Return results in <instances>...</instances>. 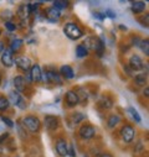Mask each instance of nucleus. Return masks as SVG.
I'll use <instances>...</instances> for the list:
<instances>
[{"mask_svg":"<svg viewBox=\"0 0 149 157\" xmlns=\"http://www.w3.org/2000/svg\"><path fill=\"white\" fill-rule=\"evenodd\" d=\"M63 32H65V35H66L68 38H71V40H77V38L82 37V35H83L82 30H81L76 24H74V22H68V24H66L65 27H63Z\"/></svg>","mask_w":149,"mask_h":157,"instance_id":"f257e3e1","label":"nucleus"},{"mask_svg":"<svg viewBox=\"0 0 149 157\" xmlns=\"http://www.w3.org/2000/svg\"><path fill=\"white\" fill-rule=\"evenodd\" d=\"M22 124H24V128H26L31 132H37L41 128V121L39 120V117L32 115L25 116L22 119Z\"/></svg>","mask_w":149,"mask_h":157,"instance_id":"f03ea898","label":"nucleus"},{"mask_svg":"<svg viewBox=\"0 0 149 157\" xmlns=\"http://www.w3.org/2000/svg\"><path fill=\"white\" fill-rule=\"evenodd\" d=\"M121 136L124 142H132L135 136V130L131 125H124L121 130Z\"/></svg>","mask_w":149,"mask_h":157,"instance_id":"7ed1b4c3","label":"nucleus"},{"mask_svg":"<svg viewBox=\"0 0 149 157\" xmlns=\"http://www.w3.org/2000/svg\"><path fill=\"white\" fill-rule=\"evenodd\" d=\"M10 100H11L13 104H15L16 106H19L20 109H25L26 108V101H25L24 97L20 93H18L16 90L10 92Z\"/></svg>","mask_w":149,"mask_h":157,"instance_id":"20e7f679","label":"nucleus"},{"mask_svg":"<svg viewBox=\"0 0 149 157\" xmlns=\"http://www.w3.org/2000/svg\"><path fill=\"white\" fill-rule=\"evenodd\" d=\"M80 136L83 139V140H91L92 137H95L96 135V129L92 126V125H83L80 131H79Z\"/></svg>","mask_w":149,"mask_h":157,"instance_id":"39448f33","label":"nucleus"},{"mask_svg":"<svg viewBox=\"0 0 149 157\" xmlns=\"http://www.w3.org/2000/svg\"><path fill=\"white\" fill-rule=\"evenodd\" d=\"M44 125L47 130H56L60 125L58 121V117L54 116V115H46L45 116V120H44Z\"/></svg>","mask_w":149,"mask_h":157,"instance_id":"423d86ee","label":"nucleus"},{"mask_svg":"<svg viewBox=\"0 0 149 157\" xmlns=\"http://www.w3.org/2000/svg\"><path fill=\"white\" fill-rule=\"evenodd\" d=\"M30 79L34 82H41L42 81V72L39 64H34L30 68Z\"/></svg>","mask_w":149,"mask_h":157,"instance_id":"0eeeda50","label":"nucleus"},{"mask_svg":"<svg viewBox=\"0 0 149 157\" xmlns=\"http://www.w3.org/2000/svg\"><path fill=\"white\" fill-rule=\"evenodd\" d=\"M14 63H16L18 67H20V68H21L22 71H25V72L30 71V68H31V61H30V58H27V57H25V56L18 57L16 59H14Z\"/></svg>","mask_w":149,"mask_h":157,"instance_id":"6e6552de","label":"nucleus"},{"mask_svg":"<svg viewBox=\"0 0 149 157\" xmlns=\"http://www.w3.org/2000/svg\"><path fill=\"white\" fill-rule=\"evenodd\" d=\"M66 103L68 106H74V105H77L79 101H80V95L76 93V92H73V90H70L66 93Z\"/></svg>","mask_w":149,"mask_h":157,"instance_id":"1a4fd4ad","label":"nucleus"},{"mask_svg":"<svg viewBox=\"0 0 149 157\" xmlns=\"http://www.w3.org/2000/svg\"><path fill=\"white\" fill-rule=\"evenodd\" d=\"M2 63L5 67H11L14 64V57H13V52L10 50H4L2 53V58H0Z\"/></svg>","mask_w":149,"mask_h":157,"instance_id":"9d476101","label":"nucleus"},{"mask_svg":"<svg viewBox=\"0 0 149 157\" xmlns=\"http://www.w3.org/2000/svg\"><path fill=\"white\" fill-rule=\"evenodd\" d=\"M129 67L132 71H140L143 69V61L139 56L137 55H133L131 58H129Z\"/></svg>","mask_w":149,"mask_h":157,"instance_id":"9b49d317","label":"nucleus"},{"mask_svg":"<svg viewBox=\"0 0 149 157\" xmlns=\"http://www.w3.org/2000/svg\"><path fill=\"white\" fill-rule=\"evenodd\" d=\"M45 79L52 84H61L62 81H61V77L58 75L57 72H54V71H49L45 73Z\"/></svg>","mask_w":149,"mask_h":157,"instance_id":"f8f14e48","label":"nucleus"},{"mask_svg":"<svg viewBox=\"0 0 149 157\" xmlns=\"http://www.w3.org/2000/svg\"><path fill=\"white\" fill-rule=\"evenodd\" d=\"M67 142L63 140V139H58L57 141H56V151H57V153L60 155V156H62V157H66L68 153H67Z\"/></svg>","mask_w":149,"mask_h":157,"instance_id":"ddd939ff","label":"nucleus"},{"mask_svg":"<svg viewBox=\"0 0 149 157\" xmlns=\"http://www.w3.org/2000/svg\"><path fill=\"white\" fill-rule=\"evenodd\" d=\"M14 86H15V89L18 93L20 92H24L25 90V87H26V81H25V78L22 75H18L15 77V79H14Z\"/></svg>","mask_w":149,"mask_h":157,"instance_id":"4468645a","label":"nucleus"},{"mask_svg":"<svg viewBox=\"0 0 149 157\" xmlns=\"http://www.w3.org/2000/svg\"><path fill=\"white\" fill-rule=\"evenodd\" d=\"M60 73L62 77H65L66 79H72L74 77V73H73V69L70 67V66H62L60 68Z\"/></svg>","mask_w":149,"mask_h":157,"instance_id":"2eb2a0df","label":"nucleus"},{"mask_svg":"<svg viewBox=\"0 0 149 157\" xmlns=\"http://www.w3.org/2000/svg\"><path fill=\"white\" fill-rule=\"evenodd\" d=\"M98 41H99V38L91 36V37H88L87 40L85 41L83 46H85L86 48H92V50H95V51H96V47H97V45H98Z\"/></svg>","mask_w":149,"mask_h":157,"instance_id":"dca6fc26","label":"nucleus"},{"mask_svg":"<svg viewBox=\"0 0 149 157\" xmlns=\"http://www.w3.org/2000/svg\"><path fill=\"white\" fill-rule=\"evenodd\" d=\"M145 6H147L145 3H143V2H134L132 4V11L134 14H140L145 10Z\"/></svg>","mask_w":149,"mask_h":157,"instance_id":"f3484780","label":"nucleus"},{"mask_svg":"<svg viewBox=\"0 0 149 157\" xmlns=\"http://www.w3.org/2000/svg\"><path fill=\"white\" fill-rule=\"evenodd\" d=\"M22 47V40H20V38H15V40L11 41L10 44V51L11 52H19Z\"/></svg>","mask_w":149,"mask_h":157,"instance_id":"a211bd4d","label":"nucleus"},{"mask_svg":"<svg viewBox=\"0 0 149 157\" xmlns=\"http://www.w3.org/2000/svg\"><path fill=\"white\" fill-rule=\"evenodd\" d=\"M60 15H61L60 11H58L57 9H55L54 6L47 10V17H49L51 21H57V20L60 19Z\"/></svg>","mask_w":149,"mask_h":157,"instance_id":"6ab92c4d","label":"nucleus"},{"mask_svg":"<svg viewBox=\"0 0 149 157\" xmlns=\"http://www.w3.org/2000/svg\"><path fill=\"white\" fill-rule=\"evenodd\" d=\"M76 55H77L79 58H85L88 55V50L83 45H79L77 48H76Z\"/></svg>","mask_w":149,"mask_h":157,"instance_id":"aec40b11","label":"nucleus"},{"mask_svg":"<svg viewBox=\"0 0 149 157\" xmlns=\"http://www.w3.org/2000/svg\"><path fill=\"white\" fill-rule=\"evenodd\" d=\"M121 121V117L118 116V115H116V114H113V115H111L109 116V119H108V126L109 128H115V126H117V124Z\"/></svg>","mask_w":149,"mask_h":157,"instance_id":"412c9836","label":"nucleus"},{"mask_svg":"<svg viewBox=\"0 0 149 157\" xmlns=\"http://www.w3.org/2000/svg\"><path fill=\"white\" fill-rule=\"evenodd\" d=\"M98 105L102 108V109H111L112 108V100L108 99L107 97L102 98L99 101H98Z\"/></svg>","mask_w":149,"mask_h":157,"instance_id":"4be33fe9","label":"nucleus"},{"mask_svg":"<svg viewBox=\"0 0 149 157\" xmlns=\"http://www.w3.org/2000/svg\"><path fill=\"white\" fill-rule=\"evenodd\" d=\"M9 106H10L9 99H6L5 97H0V111H4L6 109H9Z\"/></svg>","mask_w":149,"mask_h":157,"instance_id":"5701e85b","label":"nucleus"},{"mask_svg":"<svg viewBox=\"0 0 149 157\" xmlns=\"http://www.w3.org/2000/svg\"><path fill=\"white\" fill-rule=\"evenodd\" d=\"M135 83L138 86H145L147 84V74H138L135 75Z\"/></svg>","mask_w":149,"mask_h":157,"instance_id":"b1692460","label":"nucleus"},{"mask_svg":"<svg viewBox=\"0 0 149 157\" xmlns=\"http://www.w3.org/2000/svg\"><path fill=\"white\" fill-rule=\"evenodd\" d=\"M27 14H29L27 6H24V5H21V6L19 8V10H18V16H19L21 20H24V19H26Z\"/></svg>","mask_w":149,"mask_h":157,"instance_id":"393cba45","label":"nucleus"},{"mask_svg":"<svg viewBox=\"0 0 149 157\" xmlns=\"http://www.w3.org/2000/svg\"><path fill=\"white\" fill-rule=\"evenodd\" d=\"M140 48H142V51L144 52V55L145 56H149V40L148 38H145V40H143V41H140Z\"/></svg>","mask_w":149,"mask_h":157,"instance_id":"a878e982","label":"nucleus"},{"mask_svg":"<svg viewBox=\"0 0 149 157\" xmlns=\"http://www.w3.org/2000/svg\"><path fill=\"white\" fill-rule=\"evenodd\" d=\"M83 119H85V115L82 113H74V114H72V120H73L74 124L81 123Z\"/></svg>","mask_w":149,"mask_h":157,"instance_id":"bb28decb","label":"nucleus"},{"mask_svg":"<svg viewBox=\"0 0 149 157\" xmlns=\"http://www.w3.org/2000/svg\"><path fill=\"white\" fill-rule=\"evenodd\" d=\"M128 111H129V114L132 115V117H133V119H134L137 123H139V121H140V116H139L138 111H137L133 106H129V108H128Z\"/></svg>","mask_w":149,"mask_h":157,"instance_id":"cd10ccee","label":"nucleus"},{"mask_svg":"<svg viewBox=\"0 0 149 157\" xmlns=\"http://www.w3.org/2000/svg\"><path fill=\"white\" fill-rule=\"evenodd\" d=\"M67 6H68V3H67V2H55V3H54V8L57 9L58 11L66 9Z\"/></svg>","mask_w":149,"mask_h":157,"instance_id":"c85d7f7f","label":"nucleus"},{"mask_svg":"<svg viewBox=\"0 0 149 157\" xmlns=\"http://www.w3.org/2000/svg\"><path fill=\"white\" fill-rule=\"evenodd\" d=\"M103 51H104V44H103L102 40H99V41H98V45H97V47H96V52H97V55L101 57L102 53H103Z\"/></svg>","mask_w":149,"mask_h":157,"instance_id":"c756f323","label":"nucleus"},{"mask_svg":"<svg viewBox=\"0 0 149 157\" xmlns=\"http://www.w3.org/2000/svg\"><path fill=\"white\" fill-rule=\"evenodd\" d=\"M5 27L8 29V31H15L16 30V25L13 24V22H10V21H6L5 22Z\"/></svg>","mask_w":149,"mask_h":157,"instance_id":"7c9ffc66","label":"nucleus"},{"mask_svg":"<svg viewBox=\"0 0 149 157\" xmlns=\"http://www.w3.org/2000/svg\"><path fill=\"white\" fill-rule=\"evenodd\" d=\"M2 121H3V123H5V124H6V125H8L9 128H13V126H14V123H13V121H11V120L9 119V117L2 116Z\"/></svg>","mask_w":149,"mask_h":157,"instance_id":"2f4dec72","label":"nucleus"},{"mask_svg":"<svg viewBox=\"0 0 149 157\" xmlns=\"http://www.w3.org/2000/svg\"><path fill=\"white\" fill-rule=\"evenodd\" d=\"M104 16H108V17H111V19H115V17H116V13H113L111 9H107L106 13H104Z\"/></svg>","mask_w":149,"mask_h":157,"instance_id":"473e14b6","label":"nucleus"},{"mask_svg":"<svg viewBox=\"0 0 149 157\" xmlns=\"http://www.w3.org/2000/svg\"><path fill=\"white\" fill-rule=\"evenodd\" d=\"M67 153H70L71 157H76V152H74V150H73V145L72 144L67 147Z\"/></svg>","mask_w":149,"mask_h":157,"instance_id":"72a5a7b5","label":"nucleus"},{"mask_svg":"<svg viewBox=\"0 0 149 157\" xmlns=\"http://www.w3.org/2000/svg\"><path fill=\"white\" fill-rule=\"evenodd\" d=\"M96 16H97V19H99V20H103L106 16H104V13H96L95 14Z\"/></svg>","mask_w":149,"mask_h":157,"instance_id":"f704fd0d","label":"nucleus"},{"mask_svg":"<svg viewBox=\"0 0 149 157\" xmlns=\"http://www.w3.org/2000/svg\"><path fill=\"white\" fill-rule=\"evenodd\" d=\"M8 136H9L8 134H3V135H2V137H0V144H2L4 140H6V137H8Z\"/></svg>","mask_w":149,"mask_h":157,"instance_id":"c9c22d12","label":"nucleus"},{"mask_svg":"<svg viewBox=\"0 0 149 157\" xmlns=\"http://www.w3.org/2000/svg\"><path fill=\"white\" fill-rule=\"evenodd\" d=\"M144 95H145V98H148L149 97V88L148 87H145V89H144V93H143Z\"/></svg>","mask_w":149,"mask_h":157,"instance_id":"e433bc0d","label":"nucleus"},{"mask_svg":"<svg viewBox=\"0 0 149 157\" xmlns=\"http://www.w3.org/2000/svg\"><path fill=\"white\" fill-rule=\"evenodd\" d=\"M4 48H5V47H4V44H3V42H0V52H2V53H3Z\"/></svg>","mask_w":149,"mask_h":157,"instance_id":"4c0bfd02","label":"nucleus"},{"mask_svg":"<svg viewBox=\"0 0 149 157\" xmlns=\"http://www.w3.org/2000/svg\"><path fill=\"white\" fill-rule=\"evenodd\" d=\"M98 157H112L109 153H103V155H99Z\"/></svg>","mask_w":149,"mask_h":157,"instance_id":"58836bf2","label":"nucleus"},{"mask_svg":"<svg viewBox=\"0 0 149 157\" xmlns=\"http://www.w3.org/2000/svg\"><path fill=\"white\" fill-rule=\"evenodd\" d=\"M119 27H121V30H124V31H126V30H127V27H126V26H123V25H121V26H119Z\"/></svg>","mask_w":149,"mask_h":157,"instance_id":"ea45409f","label":"nucleus"},{"mask_svg":"<svg viewBox=\"0 0 149 157\" xmlns=\"http://www.w3.org/2000/svg\"><path fill=\"white\" fill-rule=\"evenodd\" d=\"M0 84H2V75H0Z\"/></svg>","mask_w":149,"mask_h":157,"instance_id":"a19ab883","label":"nucleus"},{"mask_svg":"<svg viewBox=\"0 0 149 157\" xmlns=\"http://www.w3.org/2000/svg\"><path fill=\"white\" fill-rule=\"evenodd\" d=\"M0 35H2V30H0Z\"/></svg>","mask_w":149,"mask_h":157,"instance_id":"79ce46f5","label":"nucleus"}]
</instances>
